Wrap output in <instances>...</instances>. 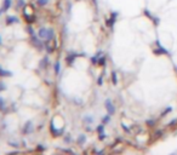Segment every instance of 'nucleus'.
Returning <instances> with one entry per match:
<instances>
[{
  "label": "nucleus",
  "instance_id": "f257e3e1",
  "mask_svg": "<svg viewBox=\"0 0 177 155\" xmlns=\"http://www.w3.org/2000/svg\"><path fill=\"white\" fill-rule=\"evenodd\" d=\"M54 29H46V28H41V29H39V32H38V35L41 38V39H44V40H49V39H52L54 38Z\"/></svg>",
  "mask_w": 177,
  "mask_h": 155
},
{
  "label": "nucleus",
  "instance_id": "f03ea898",
  "mask_svg": "<svg viewBox=\"0 0 177 155\" xmlns=\"http://www.w3.org/2000/svg\"><path fill=\"white\" fill-rule=\"evenodd\" d=\"M45 46H46V50L51 53V52H54V50L57 47V43H56V40L54 38L52 39H49V40H46V44H45Z\"/></svg>",
  "mask_w": 177,
  "mask_h": 155
},
{
  "label": "nucleus",
  "instance_id": "7ed1b4c3",
  "mask_svg": "<svg viewBox=\"0 0 177 155\" xmlns=\"http://www.w3.org/2000/svg\"><path fill=\"white\" fill-rule=\"evenodd\" d=\"M104 104H105V109H107V111H108L109 115H113V114L115 113V108H114V106L112 104V101H111V100H105Z\"/></svg>",
  "mask_w": 177,
  "mask_h": 155
},
{
  "label": "nucleus",
  "instance_id": "20e7f679",
  "mask_svg": "<svg viewBox=\"0 0 177 155\" xmlns=\"http://www.w3.org/2000/svg\"><path fill=\"white\" fill-rule=\"evenodd\" d=\"M5 22H6V24H7V26L13 24V23H18V18H17L16 16H7Z\"/></svg>",
  "mask_w": 177,
  "mask_h": 155
},
{
  "label": "nucleus",
  "instance_id": "39448f33",
  "mask_svg": "<svg viewBox=\"0 0 177 155\" xmlns=\"http://www.w3.org/2000/svg\"><path fill=\"white\" fill-rule=\"evenodd\" d=\"M32 43H33L34 46H37L38 49H41L43 47V43L40 41V39H37L34 35H32Z\"/></svg>",
  "mask_w": 177,
  "mask_h": 155
},
{
  "label": "nucleus",
  "instance_id": "423d86ee",
  "mask_svg": "<svg viewBox=\"0 0 177 155\" xmlns=\"http://www.w3.org/2000/svg\"><path fill=\"white\" fill-rule=\"evenodd\" d=\"M117 16H118V13H117V12H113V13H112V17L107 21V24H108L111 28H113V26H114V23H115V18H117Z\"/></svg>",
  "mask_w": 177,
  "mask_h": 155
},
{
  "label": "nucleus",
  "instance_id": "0eeeda50",
  "mask_svg": "<svg viewBox=\"0 0 177 155\" xmlns=\"http://www.w3.org/2000/svg\"><path fill=\"white\" fill-rule=\"evenodd\" d=\"M11 4H12V1H11V0H4V4H3V7H1L3 12L7 11V10L11 7Z\"/></svg>",
  "mask_w": 177,
  "mask_h": 155
},
{
  "label": "nucleus",
  "instance_id": "6e6552de",
  "mask_svg": "<svg viewBox=\"0 0 177 155\" xmlns=\"http://www.w3.org/2000/svg\"><path fill=\"white\" fill-rule=\"evenodd\" d=\"M156 45L159 46V50H155V51H154L155 53H158V55H160V53H165V55H166V53H167V50H165V49L160 45V43H159L158 40H156Z\"/></svg>",
  "mask_w": 177,
  "mask_h": 155
},
{
  "label": "nucleus",
  "instance_id": "1a4fd4ad",
  "mask_svg": "<svg viewBox=\"0 0 177 155\" xmlns=\"http://www.w3.org/2000/svg\"><path fill=\"white\" fill-rule=\"evenodd\" d=\"M47 64H49V57H44L43 60L40 61V63H39V67H40L41 69H44Z\"/></svg>",
  "mask_w": 177,
  "mask_h": 155
},
{
  "label": "nucleus",
  "instance_id": "9d476101",
  "mask_svg": "<svg viewBox=\"0 0 177 155\" xmlns=\"http://www.w3.org/2000/svg\"><path fill=\"white\" fill-rule=\"evenodd\" d=\"M32 131H33V127H32V121L26 123V125H24V133H30Z\"/></svg>",
  "mask_w": 177,
  "mask_h": 155
},
{
  "label": "nucleus",
  "instance_id": "9b49d317",
  "mask_svg": "<svg viewBox=\"0 0 177 155\" xmlns=\"http://www.w3.org/2000/svg\"><path fill=\"white\" fill-rule=\"evenodd\" d=\"M78 55H75V53H70L68 57H67V62H68V64H72L73 63V61L75 60V57H77Z\"/></svg>",
  "mask_w": 177,
  "mask_h": 155
},
{
  "label": "nucleus",
  "instance_id": "f8f14e48",
  "mask_svg": "<svg viewBox=\"0 0 177 155\" xmlns=\"http://www.w3.org/2000/svg\"><path fill=\"white\" fill-rule=\"evenodd\" d=\"M0 76H12V73L9 70H4L1 67H0Z\"/></svg>",
  "mask_w": 177,
  "mask_h": 155
},
{
  "label": "nucleus",
  "instance_id": "ddd939ff",
  "mask_svg": "<svg viewBox=\"0 0 177 155\" xmlns=\"http://www.w3.org/2000/svg\"><path fill=\"white\" fill-rule=\"evenodd\" d=\"M0 110H1V111L6 110V104H5V101H4L3 97H0Z\"/></svg>",
  "mask_w": 177,
  "mask_h": 155
},
{
  "label": "nucleus",
  "instance_id": "4468645a",
  "mask_svg": "<svg viewBox=\"0 0 177 155\" xmlns=\"http://www.w3.org/2000/svg\"><path fill=\"white\" fill-rule=\"evenodd\" d=\"M85 142H86V137H85L84 134H80L79 138H78V143H79V144H84Z\"/></svg>",
  "mask_w": 177,
  "mask_h": 155
},
{
  "label": "nucleus",
  "instance_id": "2eb2a0df",
  "mask_svg": "<svg viewBox=\"0 0 177 155\" xmlns=\"http://www.w3.org/2000/svg\"><path fill=\"white\" fill-rule=\"evenodd\" d=\"M112 81H113V84H114V85H117V84H118V78H117V73H115V72H113V73H112Z\"/></svg>",
  "mask_w": 177,
  "mask_h": 155
},
{
  "label": "nucleus",
  "instance_id": "dca6fc26",
  "mask_svg": "<svg viewBox=\"0 0 177 155\" xmlns=\"http://www.w3.org/2000/svg\"><path fill=\"white\" fill-rule=\"evenodd\" d=\"M60 69H61V64H60V61H57L55 63V73L56 74H60Z\"/></svg>",
  "mask_w": 177,
  "mask_h": 155
},
{
  "label": "nucleus",
  "instance_id": "f3484780",
  "mask_svg": "<svg viewBox=\"0 0 177 155\" xmlns=\"http://www.w3.org/2000/svg\"><path fill=\"white\" fill-rule=\"evenodd\" d=\"M37 3H38V5H40V6H45V5L49 3V0H37Z\"/></svg>",
  "mask_w": 177,
  "mask_h": 155
},
{
  "label": "nucleus",
  "instance_id": "a211bd4d",
  "mask_svg": "<svg viewBox=\"0 0 177 155\" xmlns=\"http://www.w3.org/2000/svg\"><path fill=\"white\" fill-rule=\"evenodd\" d=\"M104 63H105V57L98 58V64H100V66H104Z\"/></svg>",
  "mask_w": 177,
  "mask_h": 155
},
{
  "label": "nucleus",
  "instance_id": "6ab92c4d",
  "mask_svg": "<svg viewBox=\"0 0 177 155\" xmlns=\"http://www.w3.org/2000/svg\"><path fill=\"white\" fill-rule=\"evenodd\" d=\"M84 121H85V123H90V124H91V123L94 121V119H92V118H90V116H85V118H84Z\"/></svg>",
  "mask_w": 177,
  "mask_h": 155
},
{
  "label": "nucleus",
  "instance_id": "aec40b11",
  "mask_svg": "<svg viewBox=\"0 0 177 155\" xmlns=\"http://www.w3.org/2000/svg\"><path fill=\"white\" fill-rule=\"evenodd\" d=\"M91 62H92V63H95V64H96V63H98V57H97V56H94V57L91 58Z\"/></svg>",
  "mask_w": 177,
  "mask_h": 155
},
{
  "label": "nucleus",
  "instance_id": "412c9836",
  "mask_svg": "<svg viewBox=\"0 0 177 155\" xmlns=\"http://www.w3.org/2000/svg\"><path fill=\"white\" fill-rule=\"evenodd\" d=\"M109 120H111V115H109V114L105 116V118H103V123H104V124H105V123H109Z\"/></svg>",
  "mask_w": 177,
  "mask_h": 155
},
{
  "label": "nucleus",
  "instance_id": "4be33fe9",
  "mask_svg": "<svg viewBox=\"0 0 177 155\" xmlns=\"http://www.w3.org/2000/svg\"><path fill=\"white\" fill-rule=\"evenodd\" d=\"M27 30H28V33H29L30 35H34V30H33V28H32L30 26H28V27H27Z\"/></svg>",
  "mask_w": 177,
  "mask_h": 155
},
{
  "label": "nucleus",
  "instance_id": "5701e85b",
  "mask_svg": "<svg viewBox=\"0 0 177 155\" xmlns=\"http://www.w3.org/2000/svg\"><path fill=\"white\" fill-rule=\"evenodd\" d=\"M171 110H172V108H167V109H165V110L163 111V114H162V116H165V115H166L167 113H170Z\"/></svg>",
  "mask_w": 177,
  "mask_h": 155
},
{
  "label": "nucleus",
  "instance_id": "b1692460",
  "mask_svg": "<svg viewBox=\"0 0 177 155\" xmlns=\"http://www.w3.org/2000/svg\"><path fill=\"white\" fill-rule=\"evenodd\" d=\"M97 131H98V133H102V132L104 131V126H103V125H100V126L97 127Z\"/></svg>",
  "mask_w": 177,
  "mask_h": 155
},
{
  "label": "nucleus",
  "instance_id": "393cba45",
  "mask_svg": "<svg viewBox=\"0 0 177 155\" xmlns=\"http://www.w3.org/2000/svg\"><path fill=\"white\" fill-rule=\"evenodd\" d=\"M98 138H100L101 141H103V140L105 138V133H104V132H102V133H100V136H98Z\"/></svg>",
  "mask_w": 177,
  "mask_h": 155
},
{
  "label": "nucleus",
  "instance_id": "a878e982",
  "mask_svg": "<svg viewBox=\"0 0 177 155\" xmlns=\"http://www.w3.org/2000/svg\"><path fill=\"white\" fill-rule=\"evenodd\" d=\"M176 124H177V119H173V120L169 124V126H170V127H172V126H173V125H176Z\"/></svg>",
  "mask_w": 177,
  "mask_h": 155
},
{
  "label": "nucleus",
  "instance_id": "bb28decb",
  "mask_svg": "<svg viewBox=\"0 0 177 155\" xmlns=\"http://www.w3.org/2000/svg\"><path fill=\"white\" fill-rule=\"evenodd\" d=\"M121 126H122V128H124V131H126V132H130V128H129V127H128L126 125H124V124H122Z\"/></svg>",
  "mask_w": 177,
  "mask_h": 155
},
{
  "label": "nucleus",
  "instance_id": "cd10ccee",
  "mask_svg": "<svg viewBox=\"0 0 177 155\" xmlns=\"http://www.w3.org/2000/svg\"><path fill=\"white\" fill-rule=\"evenodd\" d=\"M154 121L153 120H147V125H149V126H154Z\"/></svg>",
  "mask_w": 177,
  "mask_h": 155
},
{
  "label": "nucleus",
  "instance_id": "c85d7f7f",
  "mask_svg": "<svg viewBox=\"0 0 177 155\" xmlns=\"http://www.w3.org/2000/svg\"><path fill=\"white\" fill-rule=\"evenodd\" d=\"M3 90H5V85L3 83H0V92H1Z\"/></svg>",
  "mask_w": 177,
  "mask_h": 155
},
{
  "label": "nucleus",
  "instance_id": "c756f323",
  "mask_svg": "<svg viewBox=\"0 0 177 155\" xmlns=\"http://www.w3.org/2000/svg\"><path fill=\"white\" fill-rule=\"evenodd\" d=\"M97 84H98V85H102V76H100V78H98V80H97Z\"/></svg>",
  "mask_w": 177,
  "mask_h": 155
},
{
  "label": "nucleus",
  "instance_id": "7c9ffc66",
  "mask_svg": "<svg viewBox=\"0 0 177 155\" xmlns=\"http://www.w3.org/2000/svg\"><path fill=\"white\" fill-rule=\"evenodd\" d=\"M24 5V1H23V0H20V1H18V7L20 6H23Z\"/></svg>",
  "mask_w": 177,
  "mask_h": 155
},
{
  "label": "nucleus",
  "instance_id": "2f4dec72",
  "mask_svg": "<svg viewBox=\"0 0 177 155\" xmlns=\"http://www.w3.org/2000/svg\"><path fill=\"white\" fill-rule=\"evenodd\" d=\"M10 144H11L12 147H18V143H13V142H10Z\"/></svg>",
  "mask_w": 177,
  "mask_h": 155
},
{
  "label": "nucleus",
  "instance_id": "473e14b6",
  "mask_svg": "<svg viewBox=\"0 0 177 155\" xmlns=\"http://www.w3.org/2000/svg\"><path fill=\"white\" fill-rule=\"evenodd\" d=\"M154 19V23L155 24H159V18H153Z\"/></svg>",
  "mask_w": 177,
  "mask_h": 155
},
{
  "label": "nucleus",
  "instance_id": "72a5a7b5",
  "mask_svg": "<svg viewBox=\"0 0 177 155\" xmlns=\"http://www.w3.org/2000/svg\"><path fill=\"white\" fill-rule=\"evenodd\" d=\"M38 149H39V150H44V147H41V145H39V147H38Z\"/></svg>",
  "mask_w": 177,
  "mask_h": 155
},
{
  "label": "nucleus",
  "instance_id": "f704fd0d",
  "mask_svg": "<svg viewBox=\"0 0 177 155\" xmlns=\"http://www.w3.org/2000/svg\"><path fill=\"white\" fill-rule=\"evenodd\" d=\"M0 45H1V36H0Z\"/></svg>",
  "mask_w": 177,
  "mask_h": 155
}]
</instances>
